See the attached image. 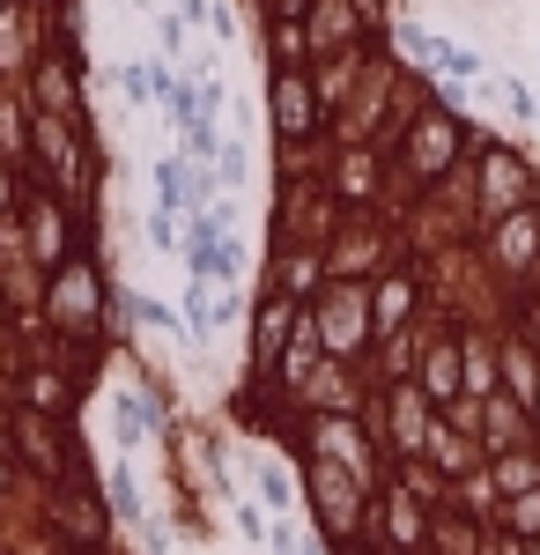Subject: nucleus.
I'll return each instance as SVG.
<instances>
[{"mask_svg": "<svg viewBox=\"0 0 540 555\" xmlns=\"http://www.w3.org/2000/svg\"><path fill=\"white\" fill-rule=\"evenodd\" d=\"M44 326L60 341H89V348H126V289L112 282L104 253L67 259L52 282H44Z\"/></svg>", "mask_w": 540, "mask_h": 555, "instance_id": "1", "label": "nucleus"}, {"mask_svg": "<svg viewBox=\"0 0 540 555\" xmlns=\"http://www.w3.org/2000/svg\"><path fill=\"white\" fill-rule=\"evenodd\" d=\"M474 119L459 112V96H452V82H437V96L422 104L415 119H408V133H400V149H393V171L408 178V193H437L445 178H459L466 171V156H474Z\"/></svg>", "mask_w": 540, "mask_h": 555, "instance_id": "2", "label": "nucleus"}, {"mask_svg": "<svg viewBox=\"0 0 540 555\" xmlns=\"http://www.w3.org/2000/svg\"><path fill=\"white\" fill-rule=\"evenodd\" d=\"M8 237L38 259L44 274H60L67 259L97 253V201H75V193H44V185H30V201H23L15 222H8Z\"/></svg>", "mask_w": 540, "mask_h": 555, "instance_id": "3", "label": "nucleus"}, {"mask_svg": "<svg viewBox=\"0 0 540 555\" xmlns=\"http://www.w3.org/2000/svg\"><path fill=\"white\" fill-rule=\"evenodd\" d=\"M466 178H474V222H481V230L503 222V215H518V208H540V164H533V149L503 141L497 127L474 133ZM481 230H474V237H481Z\"/></svg>", "mask_w": 540, "mask_h": 555, "instance_id": "4", "label": "nucleus"}, {"mask_svg": "<svg viewBox=\"0 0 540 555\" xmlns=\"http://www.w3.org/2000/svg\"><path fill=\"white\" fill-rule=\"evenodd\" d=\"M304 467V512H311V533L319 548H356L371 541V504H377V481H363L356 467H333V460H296Z\"/></svg>", "mask_w": 540, "mask_h": 555, "instance_id": "5", "label": "nucleus"}, {"mask_svg": "<svg viewBox=\"0 0 540 555\" xmlns=\"http://www.w3.org/2000/svg\"><path fill=\"white\" fill-rule=\"evenodd\" d=\"M437 504H445V481L429 467H393L377 481L371 504V541L393 555H429V526H437Z\"/></svg>", "mask_w": 540, "mask_h": 555, "instance_id": "6", "label": "nucleus"}, {"mask_svg": "<svg viewBox=\"0 0 540 555\" xmlns=\"http://www.w3.org/2000/svg\"><path fill=\"white\" fill-rule=\"evenodd\" d=\"M363 423H371L385 467H422V452H429V437H437V423H445V408H437L415 378H393V385H371Z\"/></svg>", "mask_w": 540, "mask_h": 555, "instance_id": "7", "label": "nucleus"}, {"mask_svg": "<svg viewBox=\"0 0 540 555\" xmlns=\"http://www.w3.org/2000/svg\"><path fill=\"white\" fill-rule=\"evenodd\" d=\"M474 259H481V282L497 289V304H526L540 289V208H518L489 222L481 237H474Z\"/></svg>", "mask_w": 540, "mask_h": 555, "instance_id": "8", "label": "nucleus"}, {"mask_svg": "<svg viewBox=\"0 0 540 555\" xmlns=\"http://www.w3.org/2000/svg\"><path fill=\"white\" fill-rule=\"evenodd\" d=\"M311 326H319V348L333 363H371L377 356V311H371V282H326L319 297L304 304Z\"/></svg>", "mask_w": 540, "mask_h": 555, "instance_id": "9", "label": "nucleus"}, {"mask_svg": "<svg viewBox=\"0 0 540 555\" xmlns=\"http://www.w3.org/2000/svg\"><path fill=\"white\" fill-rule=\"evenodd\" d=\"M400 259H415V245H408V230H400L393 215H348V222L333 230V245H326L333 282H377V274L400 267Z\"/></svg>", "mask_w": 540, "mask_h": 555, "instance_id": "10", "label": "nucleus"}, {"mask_svg": "<svg viewBox=\"0 0 540 555\" xmlns=\"http://www.w3.org/2000/svg\"><path fill=\"white\" fill-rule=\"evenodd\" d=\"M296 460H333V467H356L363 481L393 474L363 415H296Z\"/></svg>", "mask_w": 540, "mask_h": 555, "instance_id": "11", "label": "nucleus"}, {"mask_svg": "<svg viewBox=\"0 0 540 555\" xmlns=\"http://www.w3.org/2000/svg\"><path fill=\"white\" fill-rule=\"evenodd\" d=\"M296 326H304V304L282 297L274 282H259V297H252V311H245V371L274 378L282 356H290V341H296Z\"/></svg>", "mask_w": 540, "mask_h": 555, "instance_id": "12", "label": "nucleus"}, {"mask_svg": "<svg viewBox=\"0 0 540 555\" xmlns=\"http://www.w3.org/2000/svg\"><path fill=\"white\" fill-rule=\"evenodd\" d=\"M15 89H23L38 112H52V119H82V127H89V60H75V52L44 44L38 67H30Z\"/></svg>", "mask_w": 540, "mask_h": 555, "instance_id": "13", "label": "nucleus"}, {"mask_svg": "<svg viewBox=\"0 0 540 555\" xmlns=\"http://www.w3.org/2000/svg\"><path fill=\"white\" fill-rule=\"evenodd\" d=\"M185 267H193V282H215V289H237L245 282V245L215 222V215H193V230H185Z\"/></svg>", "mask_w": 540, "mask_h": 555, "instance_id": "14", "label": "nucleus"}, {"mask_svg": "<svg viewBox=\"0 0 540 555\" xmlns=\"http://www.w3.org/2000/svg\"><path fill=\"white\" fill-rule=\"evenodd\" d=\"M38 52H44V0H15V8H0V75L23 82V75L38 67Z\"/></svg>", "mask_w": 540, "mask_h": 555, "instance_id": "15", "label": "nucleus"}, {"mask_svg": "<svg viewBox=\"0 0 540 555\" xmlns=\"http://www.w3.org/2000/svg\"><path fill=\"white\" fill-rule=\"evenodd\" d=\"M259 282H274L282 297L296 304H311L319 289L333 282V267H326V245H282V253H267V274Z\"/></svg>", "mask_w": 540, "mask_h": 555, "instance_id": "16", "label": "nucleus"}, {"mask_svg": "<svg viewBox=\"0 0 540 555\" xmlns=\"http://www.w3.org/2000/svg\"><path fill=\"white\" fill-rule=\"evenodd\" d=\"M497 356H503V392L518 400V408H533L540 423V348L511 326V319H497Z\"/></svg>", "mask_w": 540, "mask_h": 555, "instance_id": "17", "label": "nucleus"}, {"mask_svg": "<svg viewBox=\"0 0 540 555\" xmlns=\"http://www.w3.org/2000/svg\"><path fill=\"white\" fill-rule=\"evenodd\" d=\"M474 437H481V452L497 460V452L540 444V423H533V408H518L511 392H497V400H481V423H474Z\"/></svg>", "mask_w": 540, "mask_h": 555, "instance_id": "18", "label": "nucleus"}, {"mask_svg": "<svg viewBox=\"0 0 540 555\" xmlns=\"http://www.w3.org/2000/svg\"><path fill=\"white\" fill-rule=\"evenodd\" d=\"M481 460H489V452H481V437H474V429H459L452 415L437 423V437H429V452H422V467L437 474L445 489H452L459 474H474V467H481Z\"/></svg>", "mask_w": 540, "mask_h": 555, "instance_id": "19", "label": "nucleus"}, {"mask_svg": "<svg viewBox=\"0 0 540 555\" xmlns=\"http://www.w3.org/2000/svg\"><path fill=\"white\" fill-rule=\"evenodd\" d=\"M178 311H185V326H193V341H222V334H230V326L245 319V311H237V289H215V282H193Z\"/></svg>", "mask_w": 540, "mask_h": 555, "instance_id": "20", "label": "nucleus"}, {"mask_svg": "<svg viewBox=\"0 0 540 555\" xmlns=\"http://www.w3.org/2000/svg\"><path fill=\"white\" fill-rule=\"evenodd\" d=\"M259 52H267V67H311L319 60L304 15H259Z\"/></svg>", "mask_w": 540, "mask_h": 555, "instance_id": "21", "label": "nucleus"}, {"mask_svg": "<svg viewBox=\"0 0 540 555\" xmlns=\"http://www.w3.org/2000/svg\"><path fill=\"white\" fill-rule=\"evenodd\" d=\"M252 489H259V504H267L274 518H290L296 504H304V467L282 460V452H267V460L252 467Z\"/></svg>", "mask_w": 540, "mask_h": 555, "instance_id": "22", "label": "nucleus"}, {"mask_svg": "<svg viewBox=\"0 0 540 555\" xmlns=\"http://www.w3.org/2000/svg\"><path fill=\"white\" fill-rule=\"evenodd\" d=\"M30 127H38V104L23 89H0V156L30 178Z\"/></svg>", "mask_w": 540, "mask_h": 555, "instance_id": "23", "label": "nucleus"}, {"mask_svg": "<svg viewBox=\"0 0 540 555\" xmlns=\"http://www.w3.org/2000/svg\"><path fill=\"white\" fill-rule=\"evenodd\" d=\"M445 504L466 512V518H481V526H497L503 518V489H497V474H489V460H481L474 474H459L452 489H445Z\"/></svg>", "mask_w": 540, "mask_h": 555, "instance_id": "24", "label": "nucleus"}, {"mask_svg": "<svg viewBox=\"0 0 540 555\" xmlns=\"http://www.w3.org/2000/svg\"><path fill=\"white\" fill-rule=\"evenodd\" d=\"M97 496H104V512L119 518V526H141V518H149L141 481H133V467H126V460H104V467H97Z\"/></svg>", "mask_w": 540, "mask_h": 555, "instance_id": "25", "label": "nucleus"}, {"mask_svg": "<svg viewBox=\"0 0 540 555\" xmlns=\"http://www.w3.org/2000/svg\"><path fill=\"white\" fill-rule=\"evenodd\" d=\"M489 548V526L481 518L452 512V504H437V526H429V555H481Z\"/></svg>", "mask_w": 540, "mask_h": 555, "instance_id": "26", "label": "nucleus"}, {"mask_svg": "<svg viewBox=\"0 0 540 555\" xmlns=\"http://www.w3.org/2000/svg\"><path fill=\"white\" fill-rule=\"evenodd\" d=\"M126 326H141V334H156V341H193V326H185V311H170L164 297H133V289H126Z\"/></svg>", "mask_w": 540, "mask_h": 555, "instance_id": "27", "label": "nucleus"}, {"mask_svg": "<svg viewBox=\"0 0 540 555\" xmlns=\"http://www.w3.org/2000/svg\"><path fill=\"white\" fill-rule=\"evenodd\" d=\"M178 82V60H126L119 67V89L133 104H164V89Z\"/></svg>", "mask_w": 540, "mask_h": 555, "instance_id": "28", "label": "nucleus"}, {"mask_svg": "<svg viewBox=\"0 0 540 555\" xmlns=\"http://www.w3.org/2000/svg\"><path fill=\"white\" fill-rule=\"evenodd\" d=\"M185 230H193V215L149 208V245H156V253H185Z\"/></svg>", "mask_w": 540, "mask_h": 555, "instance_id": "29", "label": "nucleus"}, {"mask_svg": "<svg viewBox=\"0 0 540 555\" xmlns=\"http://www.w3.org/2000/svg\"><path fill=\"white\" fill-rule=\"evenodd\" d=\"M201 23H208V38H215V44H237V38H245V15H237V0H208V8H201Z\"/></svg>", "mask_w": 540, "mask_h": 555, "instance_id": "30", "label": "nucleus"}, {"mask_svg": "<svg viewBox=\"0 0 540 555\" xmlns=\"http://www.w3.org/2000/svg\"><path fill=\"white\" fill-rule=\"evenodd\" d=\"M23 201H30V178H23L15 164H8V156H0V230L23 215Z\"/></svg>", "mask_w": 540, "mask_h": 555, "instance_id": "31", "label": "nucleus"}, {"mask_svg": "<svg viewBox=\"0 0 540 555\" xmlns=\"http://www.w3.org/2000/svg\"><path fill=\"white\" fill-rule=\"evenodd\" d=\"M497 96L511 104V119H526V127H540V96H533L526 82H518V75H497Z\"/></svg>", "mask_w": 540, "mask_h": 555, "instance_id": "32", "label": "nucleus"}, {"mask_svg": "<svg viewBox=\"0 0 540 555\" xmlns=\"http://www.w3.org/2000/svg\"><path fill=\"white\" fill-rule=\"evenodd\" d=\"M156 44H164V60H178V52H185V15H178V8H164V15H156Z\"/></svg>", "mask_w": 540, "mask_h": 555, "instance_id": "33", "label": "nucleus"}, {"mask_svg": "<svg viewBox=\"0 0 540 555\" xmlns=\"http://www.w3.org/2000/svg\"><path fill=\"white\" fill-rule=\"evenodd\" d=\"M23 489H30V481H23V474H15V460L0 452V526L15 518V496H23Z\"/></svg>", "mask_w": 540, "mask_h": 555, "instance_id": "34", "label": "nucleus"}, {"mask_svg": "<svg viewBox=\"0 0 540 555\" xmlns=\"http://www.w3.org/2000/svg\"><path fill=\"white\" fill-rule=\"evenodd\" d=\"M503 319H511V326H518V334H526V341L540 348V289H533V297H526V304H511Z\"/></svg>", "mask_w": 540, "mask_h": 555, "instance_id": "35", "label": "nucleus"}, {"mask_svg": "<svg viewBox=\"0 0 540 555\" xmlns=\"http://www.w3.org/2000/svg\"><path fill=\"white\" fill-rule=\"evenodd\" d=\"M526 555H540V541H526Z\"/></svg>", "mask_w": 540, "mask_h": 555, "instance_id": "36", "label": "nucleus"}, {"mask_svg": "<svg viewBox=\"0 0 540 555\" xmlns=\"http://www.w3.org/2000/svg\"><path fill=\"white\" fill-rule=\"evenodd\" d=\"M0 89H15V82H8V75H0Z\"/></svg>", "mask_w": 540, "mask_h": 555, "instance_id": "37", "label": "nucleus"}, {"mask_svg": "<svg viewBox=\"0 0 540 555\" xmlns=\"http://www.w3.org/2000/svg\"><path fill=\"white\" fill-rule=\"evenodd\" d=\"M0 8H15V0H0Z\"/></svg>", "mask_w": 540, "mask_h": 555, "instance_id": "38", "label": "nucleus"}, {"mask_svg": "<svg viewBox=\"0 0 540 555\" xmlns=\"http://www.w3.org/2000/svg\"><path fill=\"white\" fill-rule=\"evenodd\" d=\"M60 555H67V548H60Z\"/></svg>", "mask_w": 540, "mask_h": 555, "instance_id": "39", "label": "nucleus"}]
</instances>
